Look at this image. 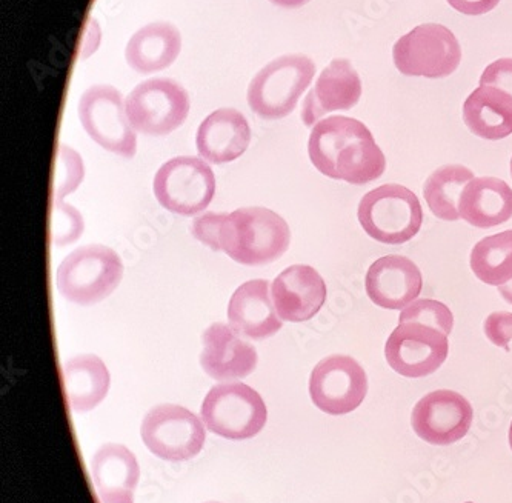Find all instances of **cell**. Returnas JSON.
<instances>
[{
  "mask_svg": "<svg viewBox=\"0 0 512 503\" xmlns=\"http://www.w3.org/2000/svg\"><path fill=\"white\" fill-rule=\"evenodd\" d=\"M308 153L323 176L351 185L370 184L386 170L385 154L373 133L353 117L331 116L317 122Z\"/></svg>",
  "mask_w": 512,
  "mask_h": 503,
  "instance_id": "1",
  "label": "cell"
},
{
  "mask_svg": "<svg viewBox=\"0 0 512 503\" xmlns=\"http://www.w3.org/2000/svg\"><path fill=\"white\" fill-rule=\"evenodd\" d=\"M290 242L291 231L285 219L268 208H240L225 214L220 227V251L248 267L280 259Z\"/></svg>",
  "mask_w": 512,
  "mask_h": 503,
  "instance_id": "2",
  "label": "cell"
},
{
  "mask_svg": "<svg viewBox=\"0 0 512 503\" xmlns=\"http://www.w3.org/2000/svg\"><path fill=\"white\" fill-rule=\"evenodd\" d=\"M124 276L119 254L105 245H87L68 254L57 268V290L71 304L96 305L107 299Z\"/></svg>",
  "mask_w": 512,
  "mask_h": 503,
  "instance_id": "3",
  "label": "cell"
},
{
  "mask_svg": "<svg viewBox=\"0 0 512 503\" xmlns=\"http://www.w3.org/2000/svg\"><path fill=\"white\" fill-rule=\"evenodd\" d=\"M316 74V65L303 54H286L263 67L248 87V105L266 120L293 113Z\"/></svg>",
  "mask_w": 512,
  "mask_h": 503,
  "instance_id": "4",
  "label": "cell"
},
{
  "mask_svg": "<svg viewBox=\"0 0 512 503\" xmlns=\"http://www.w3.org/2000/svg\"><path fill=\"white\" fill-rule=\"evenodd\" d=\"M357 216L363 231L386 245L406 244L417 236L423 224L419 197L397 184L382 185L366 193Z\"/></svg>",
  "mask_w": 512,
  "mask_h": 503,
  "instance_id": "5",
  "label": "cell"
},
{
  "mask_svg": "<svg viewBox=\"0 0 512 503\" xmlns=\"http://www.w3.org/2000/svg\"><path fill=\"white\" fill-rule=\"evenodd\" d=\"M200 416L211 433L225 439L245 440L263 430L268 411L256 390L233 382L211 388L203 400Z\"/></svg>",
  "mask_w": 512,
  "mask_h": 503,
  "instance_id": "6",
  "label": "cell"
},
{
  "mask_svg": "<svg viewBox=\"0 0 512 503\" xmlns=\"http://www.w3.org/2000/svg\"><path fill=\"white\" fill-rule=\"evenodd\" d=\"M393 59L403 76L443 79L462 62V48L453 31L439 24L419 25L397 40Z\"/></svg>",
  "mask_w": 512,
  "mask_h": 503,
  "instance_id": "7",
  "label": "cell"
},
{
  "mask_svg": "<svg viewBox=\"0 0 512 503\" xmlns=\"http://www.w3.org/2000/svg\"><path fill=\"white\" fill-rule=\"evenodd\" d=\"M153 190L165 210L180 216H194L211 204L216 179L211 167L199 157H174L157 171Z\"/></svg>",
  "mask_w": 512,
  "mask_h": 503,
  "instance_id": "8",
  "label": "cell"
},
{
  "mask_svg": "<svg viewBox=\"0 0 512 503\" xmlns=\"http://www.w3.org/2000/svg\"><path fill=\"white\" fill-rule=\"evenodd\" d=\"M133 130L148 136H167L187 120L190 97L173 79H150L137 85L125 100Z\"/></svg>",
  "mask_w": 512,
  "mask_h": 503,
  "instance_id": "9",
  "label": "cell"
},
{
  "mask_svg": "<svg viewBox=\"0 0 512 503\" xmlns=\"http://www.w3.org/2000/svg\"><path fill=\"white\" fill-rule=\"evenodd\" d=\"M140 436L159 459L183 462L196 457L207 439L203 422L187 408L159 405L143 417Z\"/></svg>",
  "mask_w": 512,
  "mask_h": 503,
  "instance_id": "10",
  "label": "cell"
},
{
  "mask_svg": "<svg viewBox=\"0 0 512 503\" xmlns=\"http://www.w3.org/2000/svg\"><path fill=\"white\" fill-rule=\"evenodd\" d=\"M80 124L100 147L131 159L136 154L137 139L124 97L110 85H94L79 100Z\"/></svg>",
  "mask_w": 512,
  "mask_h": 503,
  "instance_id": "11",
  "label": "cell"
},
{
  "mask_svg": "<svg viewBox=\"0 0 512 503\" xmlns=\"http://www.w3.org/2000/svg\"><path fill=\"white\" fill-rule=\"evenodd\" d=\"M449 354V339L437 328L406 322L391 333L385 344V359L400 376L420 379L436 373Z\"/></svg>",
  "mask_w": 512,
  "mask_h": 503,
  "instance_id": "12",
  "label": "cell"
},
{
  "mask_svg": "<svg viewBox=\"0 0 512 503\" xmlns=\"http://www.w3.org/2000/svg\"><path fill=\"white\" fill-rule=\"evenodd\" d=\"M368 394V377L356 359L330 356L320 360L310 377V396L323 413L343 416L353 413Z\"/></svg>",
  "mask_w": 512,
  "mask_h": 503,
  "instance_id": "13",
  "label": "cell"
},
{
  "mask_svg": "<svg viewBox=\"0 0 512 503\" xmlns=\"http://www.w3.org/2000/svg\"><path fill=\"white\" fill-rule=\"evenodd\" d=\"M474 411L468 400L451 390H437L417 402L411 416L414 433L426 444L453 445L468 434Z\"/></svg>",
  "mask_w": 512,
  "mask_h": 503,
  "instance_id": "14",
  "label": "cell"
},
{
  "mask_svg": "<svg viewBox=\"0 0 512 503\" xmlns=\"http://www.w3.org/2000/svg\"><path fill=\"white\" fill-rule=\"evenodd\" d=\"M366 294L377 307L403 310L422 293L423 277L419 267L408 257H380L366 273Z\"/></svg>",
  "mask_w": 512,
  "mask_h": 503,
  "instance_id": "15",
  "label": "cell"
},
{
  "mask_svg": "<svg viewBox=\"0 0 512 503\" xmlns=\"http://www.w3.org/2000/svg\"><path fill=\"white\" fill-rule=\"evenodd\" d=\"M362 97V80L346 59H334L320 73L313 90L303 102L302 120L314 127L325 114L356 107Z\"/></svg>",
  "mask_w": 512,
  "mask_h": 503,
  "instance_id": "16",
  "label": "cell"
},
{
  "mask_svg": "<svg viewBox=\"0 0 512 503\" xmlns=\"http://www.w3.org/2000/svg\"><path fill=\"white\" fill-rule=\"evenodd\" d=\"M271 296L280 319L306 322L325 304V280L310 265H293L276 277Z\"/></svg>",
  "mask_w": 512,
  "mask_h": 503,
  "instance_id": "17",
  "label": "cell"
},
{
  "mask_svg": "<svg viewBox=\"0 0 512 503\" xmlns=\"http://www.w3.org/2000/svg\"><path fill=\"white\" fill-rule=\"evenodd\" d=\"M202 344L200 365L211 379L228 382L243 379L256 370V348L240 339L228 325H211L203 333Z\"/></svg>",
  "mask_w": 512,
  "mask_h": 503,
  "instance_id": "18",
  "label": "cell"
},
{
  "mask_svg": "<svg viewBox=\"0 0 512 503\" xmlns=\"http://www.w3.org/2000/svg\"><path fill=\"white\" fill-rule=\"evenodd\" d=\"M230 327L242 336L253 340L268 339L282 328L271 300L268 280H250L237 288L228 305Z\"/></svg>",
  "mask_w": 512,
  "mask_h": 503,
  "instance_id": "19",
  "label": "cell"
},
{
  "mask_svg": "<svg viewBox=\"0 0 512 503\" xmlns=\"http://www.w3.org/2000/svg\"><path fill=\"white\" fill-rule=\"evenodd\" d=\"M91 477L100 503H134L139 462L124 445L105 444L91 460Z\"/></svg>",
  "mask_w": 512,
  "mask_h": 503,
  "instance_id": "20",
  "label": "cell"
},
{
  "mask_svg": "<svg viewBox=\"0 0 512 503\" xmlns=\"http://www.w3.org/2000/svg\"><path fill=\"white\" fill-rule=\"evenodd\" d=\"M250 142V124L240 111L233 108L214 111L197 130V151L211 164H228L239 159L250 147Z\"/></svg>",
  "mask_w": 512,
  "mask_h": 503,
  "instance_id": "21",
  "label": "cell"
},
{
  "mask_svg": "<svg viewBox=\"0 0 512 503\" xmlns=\"http://www.w3.org/2000/svg\"><path fill=\"white\" fill-rule=\"evenodd\" d=\"M460 219L474 228H494L512 217V190L497 177H474L459 199Z\"/></svg>",
  "mask_w": 512,
  "mask_h": 503,
  "instance_id": "22",
  "label": "cell"
},
{
  "mask_svg": "<svg viewBox=\"0 0 512 503\" xmlns=\"http://www.w3.org/2000/svg\"><path fill=\"white\" fill-rule=\"evenodd\" d=\"M182 37L174 25L167 22L145 25L128 40L125 59L134 71L151 74L174 64L180 54Z\"/></svg>",
  "mask_w": 512,
  "mask_h": 503,
  "instance_id": "23",
  "label": "cell"
},
{
  "mask_svg": "<svg viewBox=\"0 0 512 503\" xmlns=\"http://www.w3.org/2000/svg\"><path fill=\"white\" fill-rule=\"evenodd\" d=\"M65 396L71 410L87 413L107 397L110 390V371L104 360L94 354L71 357L62 367Z\"/></svg>",
  "mask_w": 512,
  "mask_h": 503,
  "instance_id": "24",
  "label": "cell"
},
{
  "mask_svg": "<svg viewBox=\"0 0 512 503\" xmlns=\"http://www.w3.org/2000/svg\"><path fill=\"white\" fill-rule=\"evenodd\" d=\"M463 120L471 133L486 140L512 134V96L496 87H479L463 105Z\"/></svg>",
  "mask_w": 512,
  "mask_h": 503,
  "instance_id": "25",
  "label": "cell"
},
{
  "mask_svg": "<svg viewBox=\"0 0 512 503\" xmlns=\"http://www.w3.org/2000/svg\"><path fill=\"white\" fill-rule=\"evenodd\" d=\"M474 173L462 165L437 168L426 179L423 196L429 210L437 219L456 222L460 219L459 199L463 188L474 179Z\"/></svg>",
  "mask_w": 512,
  "mask_h": 503,
  "instance_id": "26",
  "label": "cell"
},
{
  "mask_svg": "<svg viewBox=\"0 0 512 503\" xmlns=\"http://www.w3.org/2000/svg\"><path fill=\"white\" fill-rule=\"evenodd\" d=\"M477 279L491 287H502L512 280V230L485 237L477 242L469 259Z\"/></svg>",
  "mask_w": 512,
  "mask_h": 503,
  "instance_id": "27",
  "label": "cell"
},
{
  "mask_svg": "<svg viewBox=\"0 0 512 503\" xmlns=\"http://www.w3.org/2000/svg\"><path fill=\"white\" fill-rule=\"evenodd\" d=\"M416 322V324L428 325L437 328L443 334L449 336L454 327L453 311L445 304L434 299H417L413 304L403 308L399 316V324Z\"/></svg>",
  "mask_w": 512,
  "mask_h": 503,
  "instance_id": "28",
  "label": "cell"
},
{
  "mask_svg": "<svg viewBox=\"0 0 512 503\" xmlns=\"http://www.w3.org/2000/svg\"><path fill=\"white\" fill-rule=\"evenodd\" d=\"M84 160L73 148L60 145L57 153L56 179H54V197L62 200L74 193L84 180Z\"/></svg>",
  "mask_w": 512,
  "mask_h": 503,
  "instance_id": "29",
  "label": "cell"
},
{
  "mask_svg": "<svg viewBox=\"0 0 512 503\" xmlns=\"http://www.w3.org/2000/svg\"><path fill=\"white\" fill-rule=\"evenodd\" d=\"M84 233V219L82 214L64 204L62 200H56L51 217V240L56 247L74 244Z\"/></svg>",
  "mask_w": 512,
  "mask_h": 503,
  "instance_id": "30",
  "label": "cell"
},
{
  "mask_svg": "<svg viewBox=\"0 0 512 503\" xmlns=\"http://www.w3.org/2000/svg\"><path fill=\"white\" fill-rule=\"evenodd\" d=\"M483 331L491 344L509 351L512 342V313L497 311L489 314L483 324Z\"/></svg>",
  "mask_w": 512,
  "mask_h": 503,
  "instance_id": "31",
  "label": "cell"
},
{
  "mask_svg": "<svg viewBox=\"0 0 512 503\" xmlns=\"http://www.w3.org/2000/svg\"><path fill=\"white\" fill-rule=\"evenodd\" d=\"M225 214L205 213L196 217L191 227V234L200 244L207 245L213 251H220L219 236Z\"/></svg>",
  "mask_w": 512,
  "mask_h": 503,
  "instance_id": "32",
  "label": "cell"
},
{
  "mask_svg": "<svg viewBox=\"0 0 512 503\" xmlns=\"http://www.w3.org/2000/svg\"><path fill=\"white\" fill-rule=\"evenodd\" d=\"M480 87H496L512 96V59H499L488 65L480 77Z\"/></svg>",
  "mask_w": 512,
  "mask_h": 503,
  "instance_id": "33",
  "label": "cell"
},
{
  "mask_svg": "<svg viewBox=\"0 0 512 503\" xmlns=\"http://www.w3.org/2000/svg\"><path fill=\"white\" fill-rule=\"evenodd\" d=\"M448 4L466 16H482L493 11L500 0H448Z\"/></svg>",
  "mask_w": 512,
  "mask_h": 503,
  "instance_id": "34",
  "label": "cell"
},
{
  "mask_svg": "<svg viewBox=\"0 0 512 503\" xmlns=\"http://www.w3.org/2000/svg\"><path fill=\"white\" fill-rule=\"evenodd\" d=\"M270 2H273L274 5H279V7L283 8H299L308 4L310 0H270Z\"/></svg>",
  "mask_w": 512,
  "mask_h": 503,
  "instance_id": "35",
  "label": "cell"
},
{
  "mask_svg": "<svg viewBox=\"0 0 512 503\" xmlns=\"http://www.w3.org/2000/svg\"><path fill=\"white\" fill-rule=\"evenodd\" d=\"M499 291L503 299H505L508 304L512 305V280H509L508 284L499 287Z\"/></svg>",
  "mask_w": 512,
  "mask_h": 503,
  "instance_id": "36",
  "label": "cell"
},
{
  "mask_svg": "<svg viewBox=\"0 0 512 503\" xmlns=\"http://www.w3.org/2000/svg\"><path fill=\"white\" fill-rule=\"evenodd\" d=\"M508 439H509V447H511V450H512V422H511V427H509Z\"/></svg>",
  "mask_w": 512,
  "mask_h": 503,
  "instance_id": "37",
  "label": "cell"
},
{
  "mask_svg": "<svg viewBox=\"0 0 512 503\" xmlns=\"http://www.w3.org/2000/svg\"><path fill=\"white\" fill-rule=\"evenodd\" d=\"M511 176H512V159H511Z\"/></svg>",
  "mask_w": 512,
  "mask_h": 503,
  "instance_id": "38",
  "label": "cell"
},
{
  "mask_svg": "<svg viewBox=\"0 0 512 503\" xmlns=\"http://www.w3.org/2000/svg\"><path fill=\"white\" fill-rule=\"evenodd\" d=\"M465 503H474V502H465Z\"/></svg>",
  "mask_w": 512,
  "mask_h": 503,
  "instance_id": "39",
  "label": "cell"
},
{
  "mask_svg": "<svg viewBox=\"0 0 512 503\" xmlns=\"http://www.w3.org/2000/svg\"><path fill=\"white\" fill-rule=\"evenodd\" d=\"M210 503H219V502H210Z\"/></svg>",
  "mask_w": 512,
  "mask_h": 503,
  "instance_id": "40",
  "label": "cell"
}]
</instances>
